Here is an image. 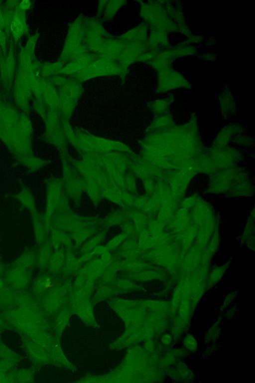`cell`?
<instances>
[{"label":"cell","mask_w":255,"mask_h":383,"mask_svg":"<svg viewBox=\"0 0 255 383\" xmlns=\"http://www.w3.org/2000/svg\"><path fill=\"white\" fill-rule=\"evenodd\" d=\"M139 14L149 29H158L168 34L178 32V26L169 16L160 0L141 1Z\"/></svg>","instance_id":"cell-1"},{"label":"cell","mask_w":255,"mask_h":383,"mask_svg":"<svg viewBox=\"0 0 255 383\" xmlns=\"http://www.w3.org/2000/svg\"><path fill=\"white\" fill-rule=\"evenodd\" d=\"M84 17L79 16L70 24L59 59L65 64L89 52L84 44Z\"/></svg>","instance_id":"cell-2"},{"label":"cell","mask_w":255,"mask_h":383,"mask_svg":"<svg viewBox=\"0 0 255 383\" xmlns=\"http://www.w3.org/2000/svg\"><path fill=\"white\" fill-rule=\"evenodd\" d=\"M126 74L117 61L98 58L79 73L71 76L80 83L89 79L104 76Z\"/></svg>","instance_id":"cell-3"},{"label":"cell","mask_w":255,"mask_h":383,"mask_svg":"<svg viewBox=\"0 0 255 383\" xmlns=\"http://www.w3.org/2000/svg\"><path fill=\"white\" fill-rule=\"evenodd\" d=\"M110 37L99 19L84 17V44L90 52L97 56L103 44Z\"/></svg>","instance_id":"cell-4"},{"label":"cell","mask_w":255,"mask_h":383,"mask_svg":"<svg viewBox=\"0 0 255 383\" xmlns=\"http://www.w3.org/2000/svg\"><path fill=\"white\" fill-rule=\"evenodd\" d=\"M156 72V91L158 93L168 92L178 89L192 88L191 82L172 65L161 69Z\"/></svg>","instance_id":"cell-5"},{"label":"cell","mask_w":255,"mask_h":383,"mask_svg":"<svg viewBox=\"0 0 255 383\" xmlns=\"http://www.w3.org/2000/svg\"><path fill=\"white\" fill-rule=\"evenodd\" d=\"M147 50H149L147 42H126L117 61L125 74L128 66L136 61L140 54Z\"/></svg>","instance_id":"cell-6"},{"label":"cell","mask_w":255,"mask_h":383,"mask_svg":"<svg viewBox=\"0 0 255 383\" xmlns=\"http://www.w3.org/2000/svg\"><path fill=\"white\" fill-rule=\"evenodd\" d=\"M126 43V42L118 38H115L111 36L105 41L97 56L100 58L117 61Z\"/></svg>","instance_id":"cell-7"},{"label":"cell","mask_w":255,"mask_h":383,"mask_svg":"<svg viewBox=\"0 0 255 383\" xmlns=\"http://www.w3.org/2000/svg\"><path fill=\"white\" fill-rule=\"evenodd\" d=\"M99 57L91 52L65 64L59 75L72 76L87 67Z\"/></svg>","instance_id":"cell-8"},{"label":"cell","mask_w":255,"mask_h":383,"mask_svg":"<svg viewBox=\"0 0 255 383\" xmlns=\"http://www.w3.org/2000/svg\"><path fill=\"white\" fill-rule=\"evenodd\" d=\"M147 42L150 50L160 51L171 46L168 33L158 29H149Z\"/></svg>","instance_id":"cell-9"},{"label":"cell","mask_w":255,"mask_h":383,"mask_svg":"<svg viewBox=\"0 0 255 383\" xmlns=\"http://www.w3.org/2000/svg\"><path fill=\"white\" fill-rule=\"evenodd\" d=\"M41 98L51 110L59 111L58 91L48 79H42Z\"/></svg>","instance_id":"cell-10"},{"label":"cell","mask_w":255,"mask_h":383,"mask_svg":"<svg viewBox=\"0 0 255 383\" xmlns=\"http://www.w3.org/2000/svg\"><path fill=\"white\" fill-rule=\"evenodd\" d=\"M148 26L143 22L120 36L118 38L126 42L146 43L148 36Z\"/></svg>","instance_id":"cell-11"},{"label":"cell","mask_w":255,"mask_h":383,"mask_svg":"<svg viewBox=\"0 0 255 383\" xmlns=\"http://www.w3.org/2000/svg\"><path fill=\"white\" fill-rule=\"evenodd\" d=\"M29 269L12 266L6 274V279L12 285L21 288L29 281Z\"/></svg>","instance_id":"cell-12"},{"label":"cell","mask_w":255,"mask_h":383,"mask_svg":"<svg viewBox=\"0 0 255 383\" xmlns=\"http://www.w3.org/2000/svg\"><path fill=\"white\" fill-rule=\"evenodd\" d=\"M30 214L34 238L36 243L40 245L45 242L47 231L44 218L36 210Z\"/></svg>","instance_id":"cell-13"},{"label":"cell","mask_w":255,"mask_h":383,"mask_svg":"<svg viewBox=\"0 0 255 383\" xmlns=\"http://www.w3.org/2000/svg\"><path fill=\"white\" fill-rule=\"evenodd\" d=\"M173 59H175L187 56H192L198 54V49L195 45L189 44L185 40L176 43L169 47Z\"/></svg>","instance_id":"cell-14"},{"label":"cell","mask_w":255,"mask_h":383,"mask_svg":"<svg viewBox=\"0 0 255 383\" xmlns=\"http://www.w3.org/2000/svg\"><path fill=\"white\" fill-rule=\"evenodd\" d=\"M21 10L15 12L10 23V29L14 39L18 41L24 34L25 30V21Z\"/></svg>","instance_id":"cell-15"},{"label":"cell","mask_w":255,"mask_h":383,"mask_svg":"<svg viewBox=\"0 0 255 383\" xmlns=\"http://www.w3.org/2000/svg\"><path fill=\"white\" fill-rule=\"evenodd\" d=\"M36 253L31 249L23 251L16 258L12 266L29 269L36 264Z\"/></svg>","instance_id":"cell-16"},{"label":"cell","mask_w":255,"mask_h":383,"mask_svg":"<svg viewBox=\"0 0 255 383\" xmlns=\"http://www.w3.org/2000/svg\"><path fill=\"white\" fill-rule=\"evenodd\" d=\"M51 246L50 243L44 242L40 245L36 253V264L43 268L48 263L51 255Z\"/></svg>","instance_id":"cell-17"},{"label":"cell","mask_w":255,"mask_h":383,"mask_svg":"<svg viewBox=\"0 0 255 383\" xmlns=\"http://www.w3.org/2000/svg\"><path fill=\"white\" fill-rule=\"evenodd\" d=\"M126 2L125 0L107 1L101 16L102 19L105 21L111 20Z\"/></svg>","instance_id":"cell-18"},{"label":"cell","mask_w":255,"mask_h":383,"mask_svg":"<svg viewBox=\"0 0 255 383\" xmlns=\"http://www.w3.org/2000/svg\"><path fill=\"white\" fill-rule=\"evenodd\" d=\"M65 63L59 60L54 63L44 64L41 67V74L43 77L49 78L59 75L60 71L63 68Z\"/></svg>","instance_id":"cell-19"},{"label":"cell","mask_w":255,"mask_h":383,"mask_svg":"<svg viewBox=\"0 0 255 383\" xmlns=\"http://www.w3.org/2000/svg\"><path fill=\"white\" fill-rule=\"evenodd\" d=\"M17 199L19 203L30 213L36 209L35 204L32 194L27 190H22L17 195Z\"/></svg>","instance_id":"cell-20"},{"label":"cell","mask_w":255,"mask_h":383,"mask_svg":"<svg viewBox=\"0 0 255 383\" xmlns=\"http://www.w3.org/2000/svg\"><path fill=\"white\" fill-rule=\"evenodd\" d=\"M1 69L3 80L8 83L11 79L14 70V59L12 54L7 56L1 63Z\"/></svg>","instance_id":"cell-21"},{"label":"cell","mask_w":255,"mask_h":383,"mask_svg":"<svg viewBox=\"0 0 255 383\" xmlns=\"http://www.w3.org/2000/svg\"><path fill=\"white\" fill-rule=\"evenodd\" d=\"M158 51L154 50H147L138 56L136 61L146 63L154 58L157 55Z\"/></svg>","instance_id":"cell-22"},{"label":"cell","mask_w":255,"mask_h":383,"mask_svg":"<svg viewBox=\"0 0 255 383\" xmlns=\"http://www.w3.org/2000/svg\"><path fill=\"white\" fill-rule=\"evenodd\" d=\"M184 344L185 347L190 351L195 350L197 348L195 339L191 335H188L185 338Z\"/></svg>","instance_id":"cell-23"},{"label":"cell","mask_w":255,"mask_h":383,"mask_svg":"<svg viewBox=\"0 0 255 383\" xmlns=\"http://www.w3.org/2000/svg\"><path fill=\"white\" fill-rule=\"evenodd\" d=\"M169 102L166 100H159L153 102L151 105V108L155 111H160L165 107H168Z\"/></svg>","instance_id":"cell-24"},{"label":"cell","mask_w":255,"mask_h":383,"mask_svg":"<svg viewBox=\"0 0 255 383\" xmlns=\"http://www.w3.org/2000/svg\"><path fill=\"white\" fill-rule=\"evenodd\" d=\"M204 38L201 35H191L185 40L190 44L195 45V44L200 43L204 41Z\"/></svg>","instance_id":"cell-25"},{"label":"cell","mask_w":255,"mask_h":383,"mask_svg":"<svg viewBox=\"0 0 255 383\" xmlns=\"http://www.w3.org/2000/svg\"><path fill=\"white\" fill-rule=\"evenodd\" d=\"M200 57L204 60L214 61L216 59V54L214 52H205L200 55Z\"/></svg>","instance_id":"cell-26"},{"label":"cell","mask_w":255,"mask_h":383,"mask_svg":"<svg viewBox=\"0 0 255 383\" xmlns=\"http://www.w3.org/2000/svg\"><path fill=\"white\" fill-rule=\"evenodd\" d=\"M107 1L101 0L99 1L97 11V18L101 17Z\"/></svg>","instance_id":"cell-27"},{"label":"cell","mask_w":255,"mask_h":383,"mask_svg":"<svg viewBox=\"0 0 255 383\" xmlns=\"http://www.w3.org/2000/svg\"><path fill=\"white\" fill-rule=\"evenodd\" d=\"M161 341L163 344L168 345L171 342V337L168 334H165L161 338Z\"/></svg>","instance_id":"cell-28"},{"label":"cell","mask_w":255,"mask_h":383,"mask_svg":"<svg viewBox=\"0 0 255 383\" xmlns=\"http://www.w3.org/2000/svg\"><path fill=\"white\" fill-rule=\"evenodd\" d=\"M30 5V3L29 1H22L20 3L19 5V9L21 10H24L26 9H28Z\"/></svg>","instance_id":"cell-29"},{"label":"cell","mask_w":255,"mask_h":383,"mask_svg":"<svg viewBox=\"0 0 255 383\" xmlns=\"http://www.w3.org/2000/svg\"><path fill=\"white\" fill-rule=\"evenodd\" d=\"M63 124H64V125L65 129H66V131L69 132V134L70 133L69 132H70V133H71V131L70 128H67V127L66 124V121H65V122H64ZM71 135H72L71 133L70 134V136H69V137H70V139L71 140V141H73L74 144H75L76 143V139H75V138L73 137Z\"/></svg>","instance_id":"cell-30"},{"label":"cell","mask_w":255,"mask_h":383,"mask_svg":"<svg viewBox=\"0 0 255 383\" xmlns=\"http://www.w3.org/2000/svg\"><path fill=\"white\" fill-rule=\"evenodd\" d=\"M4 267L3 265L0 264V276L3 272Z\"/></svg>","instance_id":"cell-31"}]
</instances>
